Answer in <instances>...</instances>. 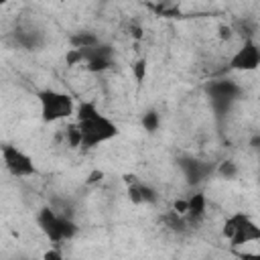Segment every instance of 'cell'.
<instances>
[{
    "mask_svg": "<svg viewBox=\"0 0 260 260\" xmlns=\"http://www.w3.org/2000/svg\"><path fill=\"white\" fill-rule=\"evenodd\" d=\"M104 177V171H91L89 177H87V185H93V183H100Z\"/></svg>",
    "mask_w": 260,
    "mask_h": 260,
    "instance_id": "5bb4252c",
    "label": "cell"
},
{
    "mask_svg": "<svg viewBox=\"0 0 260 260\" xmlns=\"http://www.w3.org/2000/svg\"><path fill=\"white\" fill-rule=\"evenodd\" d=\"M71 43H73V49H91V47L100 45L98 37H93L91 32H79V35H73V37H71Z\"/></svg>",
    "mask_w": 260,
    "mask_h": 260,
    "instance_id": "ba28073f",
    "label": "cell"
},
{
    "mask_svg": "<svg viewBox=\"0 0 260 260\" xmlns=\"http://www.w3.org/2000/svg\"><path fill=\"white\" fill-rule=\"evenodd\" d=\"M37 221H39L43 234H45L53 244H61V242H65V240H71V238L77 234V225H75L69 217L59 215V213H55V211L49 209V207L41 209Z\"/></svg>",
    "mask_w": 260,
    "mask_h": 260,
    "instance_id": "3957f363",
    "label": "cell"
},
{
    "mask_svg": "<svg viewBox=\"0 0 260 260\" xmlns=\"http://www.w3.org/2000/svg\"><path fill=\"white\" fill-rule=\"evenodd\" d=\"M221 173H223V175H234V173H236V169H234V165H232V162H223Z\"/></svg>",
    "mask_w": 260,
    "mask_h": 260,
    "instance_id": "9a60e30c",
    "label": "cell"
},
{
    "mask_svg": "<svg viewBox=\"0 0 260 260\" xmlns=\"http://www.w3.org/2000/svg\"><path fill=\"white\" fill-rule=\"evenodd\" d=\"M142 124H144V128L146 130H156V126H158V116H156V112H148L144 118H142Z\"/></svg>",
    "mask_w": 260,
    "mask_h": 260,
    "instance_id": "8fae6325",
    "label": "cell"
},
{
    "mask_svg": "<svg viewBox=\"0 0 260 260\" xmlns=\"http://www.w3.org/2000/svg\"><path fill=\"white\" fill-rule=\"evenodd\" d=\"M77 120L75 126L81 136V146L83 148H95L120 134L118 124L104 116L93 102H81L77 106Z\"/></svg>",
    "mask_w": 260,
    "mask_h": 260,
    "instance_id": "6da1fadb",
    "label": "cell"
},
{
    "mask_svg": "<svg viewBox=\"0 0 260 260\" xmlns=\"http://www.w3.org/2000/svg\"><path fill=\"white\" fill-rule=\"evenodd\" d=\"M260 65V49L254 41H244V45L230 59V67L236 71H254Z\"/></svg>",
    "mask_w": 260,
    "mask_h": 260,
    "instance_id": "8992f818",
    "label": "cell"
},
{
    "mask_svg": "<svg viewBox=\"0 0 260 260\" xmlns=\"http://www.w3.org/2000/svg\"><path fill=\"white\" fill-rule=\"evenodd\" d=\"M0 152H2V162H4V167H6V171H8L12 177H30V175L37 173L32 158H30L24 150H20L18 146H14V144H4Z\"/></svg>",
    "mask_w": 260,
    "mask_h": 260,
    "instance_id": "5b68a950",
    "label": "cell"
},
{
    "mask_svg": "<svg viewBox=\"0 0 260 260\" xmlns=\"http://www.w3.org/2000/svg\"><path fill=\"white\" fill-rule=\"evenodd\" d=\"M173 213L179 215V217L187 215V199H177V201L173 203Z\"/></svg>",
    "mask_w": 260,
    "mask_h": 260,
    "instance_id": "7c38bea8",
    "label": "cell"
},
{
    "mask_svg": "<svg viewBox=\"0 0 260 260\" xmlns=\"http://www.w3.org/2000/svg\"><path fill=\"white\" fill-rule=\"evenodd\" d=\"M207 209V199L203 193H195L187 199V215L193 219H201Z\"/></svg>",
    "mask_w": 260,
    "mask_h": 260,
    "instance_id": "52a82bcc",
    "label": "cell"
},
{
    "mask_svg": "<svg viewBox=\"0 0 260 260\" xmlns=\"http://www.w3.org/2000/svg\"><path fill=\"white\" fill-rule=\"evenodd\" d=\"M43 260H63V254L59 248H49L45 254H43Z\"/></svg>",
    "mask_w": 260,
    "mask_h": 260,
    "instance_id": "4fadbf2b",
    "label": "cell"
},
{
    "mask_svg": "<svg viewBox=\"0 0 260 260\" xmlns=\"http://www.w3.org/2000/svg\"><path fill=\"white\" fill-rule=\"evenodd\" d=\"M219 32H221V35H219L221 39H230V35H232V28H230V26H225V24H221V26H219Z\"/></svg>",
    "mask_w": 260,
    "mask_h": 260,
    "instance_id": "2e32d148",
    "label": "cell"
},
{
    "mask_svg": "<svg viewBox=\"0 0 260 260\" xmlns=\"http://www.w3.org/2000/svg\"><path fill=\"white\" fill-rule=\"evenodd\" d=\"M132 73H134L136 83H142L144 77H146V59H138V61L132 65Z\"/></svg>",
    "mask_w": 260,
    "mask_h": 260,
    "instance_id": "9c48e42d",
    "label": "cell"
},
{
    "mask_svg": "<svg viewBox=\"0 0 260 260\" xmlns=\"http://www.w3.org/2000/svg\"><path fill=\"white\" fill-rule=\"evenodd\" d=\"M65 134H67L71 146H81V136H79V130H77L75 124H69L67 130H65Z\"/></svg>",
    "mask_w": 260,
    "mask_h": 260,
    "instance_id": "30bf717a",
    "label": "cell"
},
{
    "mask_svg": "<svg viewBox=\"0 0 260 260\" xmlns=\"http://www.w3.org/2000/svg\"><path fill=\"white\" fill-rule=\"evenodd\" d=\"M240 260H260V256H258V254H250V252H244V254H240Z\"/></svg>",
    "mask_w": 260,
    "mask_h": 260,
    "instance_id": "e0dca14e",
    "label": "cell"
},
{
    "mask_svg": "<svg viewBox=\"0 0 260 260\" xmlns=\"http://www.w3.org/2000/svg\"><path fill=\"white\" fill-rule=\"evenodd\" d=\"M39 102H41V116L45 122H57V120L69 118L75 110L71 95L57 89L39 91Z\"/></svg>",
    "mask_w": 260,
    "mask_h": 260,
    "instance_id": "277c9868",
    "label": "cell"
},
{
    "mask_svg": "<svg viewBox=\"0 0 260 260\" xmlns=\"http://www.w3.org/2000/svg\"><path fill=\"white\" fill-rule=\"evenodd\" d=\"M221 234H223L225 240L232 242L234 248L260 240V228H258V223H256L248 213H244V211L232 213V215L223 221Z\"/></svg>",
    "mask_w": 260,
    "mask_h": 260,
    "instance_id": "7a4b0ae2",
    "label": "cell"
}]
</instances>
